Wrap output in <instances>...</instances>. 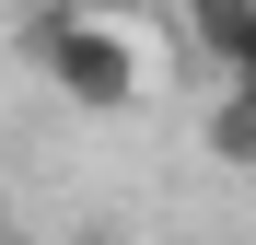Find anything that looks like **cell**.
<instances>
[{
  "instance_id": "obj_4",
  "label": "cell",
  "mask_w": 256,
  "mask_h": 245,
  "mask_svg": "<svg viewBox=\"0 0 256 245\" xmlns=\"http://www.w3.org/2000/svg\"><path fill=\"white\" fill-rule=\"evenodd\" d=\"M0 245H12V222H0Z\"/></svg>"
},
{
  "instance_id": "obj_2",
  "label": "cell",
  "mask_w": 256,
  "mask_h": 245,
  "mask_svg": "<svg viewBox=\"0 0 256 245\" xmlns=\"http://www.w3.org/2000/svg\"><path fill=\"white\" fill-rule=\"evenodd\" d=\"M186 35L222 70V94H256V0H186Z\"/></svg>"
},
{
  "instance_id": "obj_1",
  "label": "cell",
  "mask_w": 256,
  "mask_h": 245,
  "mask_svg": "<svg viewBox=\"0 0 256 245\" xmlns=\"http://www.w3.org/2000/svg\"><path fill=\"white\" fill-rule=\"evenodd\" d=\"M35 59H47V82H58L70 105H94V117L140 105V47H128L116 24H82V12H47V24H35Z\"/></svg>"
},
{
  "instance_id": "obj_3",
  "label": "cell",
  "mask_w": 256,
  "mask_h": 245,
  "mask_svg": "<svg viewBox=\"0 0 256 245\" xmlns=\"http://www.w3.org/2000/svg\"><path fill=\"white\" fill-rule=\"evenodd\" d=\"M210 152H222V163H256V94H222V105H210Z\"/></svg>"
}]
</instances>
